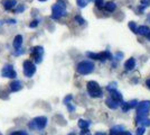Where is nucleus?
<instances>
[{"mask_svg":"<svg viewBox=\"0 0 150 135\" xmlns=\"http://www.w3.org/2000/svg\"><path fill=\"white\" fill-rule=\"evenodd\" d=\"M24 9H25V7H24V5H20V6L17 8V10H16V13H21V11H24Z\"/></svg>","mask_w":150,"mask_h":135,"instance_id":"30","label":"nucleus"},{"mask_svg":"<svg viewBox=\"0 0 150 135\" xmlns=\"http://www.w3.org/2000/svg\"><path fill=\"white\" fill-rule=\"evenodd\" d=\"M23 53H24V51H23V50H21V49H18V50H17V51L15 52V53H13V54H15V55H21V54H23Z\"/></svg>","mask_w":150,"mask_h":135,"instance_id":"31","label":"nucleus"},{"mask_svg":"<svg viewBox=\"0 0 150 135\" xmlns=\"http://www.w3.org/2000/svg\"><path fill=\"white\" fill-rule=\"evenodd\" d=\"M66 9H65V2L63 0H58L54 6L52 7V18L53 19H59L62 16L66 15Z\"/></svg>","mask_w":150,"mask_h":135,"instance_id":"1","label":"nucleus"},{"mask_svg":"<svg viewBox=\"0 0 150 135\" xmlns=\"http://www.w3.org/2000/svg\"><path fill=\"white\" fill-rule=\"evenodd\" d=\"M149 110H150L149 100H144V101H141L140 104H138V106H137L138 117H147Z\"/></svg>","mask_w":150,"mask_h":135,"instance_id":"4","label":"nucleus"},{"mask_svg":"<svg viewBox=\"0 0 150 135\" xmlns=\"http://www.w3.org/2000/svg\"><path fill=\"white\" fill-rule=\"evenodd\" d=\"M86 55H88L90 59H93V60H103V61L106 60V59L112 58L111 53L109 51H105V52H103V53H92V52H88Z\"/></svg>","mask_w":150,"mask_h":135,"instance_id":"7","label":"nucleus"},{"mask_svg":"<svg viewBox=\"0 0 150 135\" xmlns=\"http://www.w3.org/2000/svg\"><path fill=\"white\" fill-rule=\"evenodd\" d=\"M136 66V60L133 58H130L129 60H127L125 61V70H132L133 68Z\"/></svg>","mask_w":150,"mask_h":135,"instance_id":"12","label":"nucleus"},{"mask_svg":"<svg viewBox=\"0 0 150 135\" xmlns=\"http://www.w3.org/2000/svg\"><path fill=\"white\" fill-rule=\"evenodd\" d=\"M88 125H90V122H88V121H84V119H80V121H79V126H80L81 129H88Z\"/></svg>","mask_w":150,"mask_h":135,"instance_id":"21","label":"nucleus"},{"mask_svg":"<svg viewBox=\"0 0 150 135\" xmlns=\"http://www.w3.org/2000/svg\"><path fill=\"white\" fill-rule=\"evenodd\" d=\"M95 5L99 9H102L104 7V2H103V0H95Z\"/></svg>","mask_w":150,"mask_h":135,"instance_id":"22","label":"nucleus"},{"mask_svg":"<svg viewBox=\"0 0 150 135\" xmlns=\"http://www.w3.org/2000/svg\"><path fill=\"white\" fill-rule=\"evenodd\" d=\"M141 5H142V8H141V9H144V7H149L150 0H141Z\"/></svg>","mask_w":150,"mask_h":135,"instance_id":"25","label":"nucleus"},{"mask_svg":"<svg viewBox=\"0 0 150 135\" xmlns=\"http://www.w3.org/2000/svg\"><path fill=\"white\" fill-rule=\"evenodd\" d=\"M88 95L93 98H99L102 96V89L96 81H88L86 84Z\"/></svg>","mask_w":150,"mask_h":135,"instance_id":"3","label":"nucleus"},{"mask_svg":"<svg viewBox=\"0 0 150 135\" xmlns=\"http://www.w3.org/2000/svg\"><path fill=\"white\" fill-rule=\"evenodd\" d=\"M33 124L39 129H45V126L47 125V118L44 117V116H39V117H36L34 121H33Z\"/></svg>","mask_w":150,"mask_h":135,"instance_id":"9","label":"nucleus"},{"mask_svg":"<svg viewBox=\"0 0 150 135\" xmlns=\"http://www.w3.org/2000/svg\"><path fill=\"white\" fill-rule=\"evenodd\" d=\"M16 5H17L16 0H4L2 1V6L6 10H11Z\"/></svg>","mask_w":150,"mask_h":135,"instance_id":"10","label":"nucleus"},{"mask_svg":"<svg viewBox=\"0 0 150 135\" xmlns=\"http://www.w3.org/2000/svg\"><path fill=\"white\" fill-rule=\"evenodd\" d=\"M36 72V65L30 60H26L24 62V74L27 78H31Z\"/></svg>","mask_w":150,"mask_h":135,"instance_id":"5","label":"nucleus"},{"mask_svg":"<svg viewBox=\"0 0 150 135\" xmlns=\"http://www.w3.org/2000/svg\"><path fill=\"white\" fill-rule=\"evenodd\" d=\"M43 54H44V49L42 46H35L31 49V56L34 58L36 63H40L43 60Z\"/></svg>","mask_w":150,"mask_h":135,"instance_id":"6","label":"nucleus"},{"mask_svg":"<svg viewBox=\"0 0 150 135\" xmlns=\"http://www.w3.org/2000/svg\"><path fill=\"white\" fill-rule=\"evenodd\" d=\"M11 135H28V134L26 132H24V131H17V132L11 133Z\"/></svg>","mask_w":150,"mask_h":135,"instance_id":"28","label":"nucleus"},{"mask_svg":"<svg viewBox=\"0 0 150 135\" xmlns=\"http://www.w3.org/2000/svg\"><path fill=\"white\" fill-rule=\"evenodd\" d=\"M123 131H125L123 126H119V125H117V126H114V127L111 129V131H110V135H120Z\"/></svg>","mask_w":150,"mask_h":135,"instance_id":"17","label":"nucleus"},{"mask_svg":"<svg viewBox=\"0 0 150 135\" xmlns=\"http://www.w3.org/2000/svg\"><path fill=\"white\" fill-rule=\"evenodd\" d=\"M146 84H147V87H148V88H150V79H148V80L146 81Z\"/></svg>","mask_w":150,"mask_h":135,"instance_id":"33","label":"nucleus"},{"mask_svg":"<svg viewBox=\"0 0 150 135\" xmlns=\"http://www.w3.org/2000/svg\"><path fill=\"white\" fill-rule=\"evenodd\" d=\"M69 135H76L75 133H71V134H69Z\"/></svg>","mask_w":150,"mask_h":135,"instance_id":"38","label":"nucleus"},{"mask_svg":"<svg viewBox=\"0 0 150 135\" xmlns=\"http://www.w3.org/2000/svg\"><path fill=\"white\" fill-rule=\"evenodd\" d=\"M147 39H149V41H150V32H149V34L147 35Z\"/></svg>","mask_w":150,"mask_h":135,"instance_id":"35","label":"nucleus"},{"mask_svg":"<svg viewBox=\"0 0 150 135\" xmlns=\"http://www.w3.org/2000/svg\"><path fill=\"white\" fill-rule=\"evenodd\" d=\"M75 20H76V21H77L80 25H83V24L85 23V20L83 19L82 17H80V16H76V17H75Z\"/></svg>","mask_w":150,"mask_h":135,"instance_id":"26","label":"nucleus"},{"mask_svg":"<svg viewBox=\"0 0 150 135\" xmlns=\"http://www.w3.org/2000/svg\"><path fill=\"white\" fill-rule=\"evenodd\" d=\"M23 88V84L18 81V80H16V81H13L10 84V90L11 91H19V90Z\"/></svg>","mask_w":150,"mask_h":135,"instance_id":"15","label":"nucleus"},{"mask_svg":"<svg viewBox=\"0 0 150 135\" xmlns=\"http://www.w3.org/2000/svg\"><path fill=\"white\" fill-rule=\"evenodd\" d=\"M38 1H42V2H44V1H47V0H38Z\"/></svg>","mask_w":150,"mask_h":135,"instance_id":"37","label":"nucleus"},{"mask_svg":"<svg viewBox=\"0 0 150 135\" xmlns=\"http://www.w3.org/2000/svg\"><path fill=\"white\" fill-rule=\"evenodd\" d=\"M38 23H39L38 20H34V21H31L30 24H29V27H30V28H35V27L38 26Z\"/></svg>","mask_w":150,"mask_h":135,"instance_id":"27","label":"nucleus"},{"mask_svg":"<svg viewBox=\"0 0 150 135\" xmlns=\"http://www.w3.org/2000/svg\"><path fill=\"white\" fill-rule=\"evenodd\" d=\"M76 2H77V5L81 7V8H84V7L86 6V0H76Z\"/></svg>","mask_w":150,"mask_h":135,"instance_id":"23","label":"nucleus"},{"mask_svg":"<svg viewBox=\"0 0 150 135\" xmlns=\"http://www.w3.org/2000/svg\"><path fill=\"white\" fill-rule=\"evenodd\" d=\"M110 92H111V99H113L114 101H117V103H121L122 101V95L118 92L115 89H111L109 90Z\"/></svg>","mask_w":150,"mask_h":135,"instance_id":"11","label":"nucleus"},{"mask_svg":"<svg viewBox=\"0 0 150 135\" xmlns=\"http://www.w3.org/2000/svg\"><path fill=\"white\" fill-rule=\"evenodd\" d=\"M90 1H91V0H90Z\"/></svg>","mask_w":150,"mask_h":135,"instance_id":"39","label":"nucleus"},{"mask_svg":"<svg viewBox=\"0 0 150 135\" xmlns=\"http://www.w3.org/2000/svg\"><path fill=\"white\" fill-rule=\"evenodd\" d=\"M144 127H139L137 129V135H144Z\"/></svg>","mask_w":150,"mask_h":135,"instance_id":"29","label":"nucleus"},{"mask_svg":"<svg viewBox=\"0 0 150 135\" xmlns=\"http://www.w3.org/2000/svg\"><path fill=\"white\" fill-rule=\"evenodd\" d=\"M105 104H106V106H108V107H110L111 109H117V108L119 107V103L114 101V100H113V99H111V98L106 99Z\"/></svg>","mask_w":150,"mask_h":135,"instance_id":"18","label":"nucleus"},{"mask_svg":"<svg viewBox=\"0 0 150 135\" xmlns=\"http://www.w3.org/2000/svg\"><path fill=\"white\" fill-rule=\"evenodd\" d=\"M150 32V28L148 26H140L137 28V33L140 34V35H144V36H147Z\"/></svg>","mask_w":150,"mask_h":135,"instance_id":"16","label":"nucleus"},{"mask_svg":"<svg viewBox=\"0 0 150 135\" xmlns=\"http://www.w3.org/2000/svg\"><path fill=\"white\" fill-rule=\"evenodd\" d=\"M13 45L16 50L20 49V47H21V45H23V36H21V35H17V36L15 37V39H13Z\"/></svg>","mask_w":150,"mask_h":135,"instance_id":"13","label":"nucleus"},{"mask_svg":"<svg viewBox=\"0 0 150 135\" xmlns=\"http://www.w3.org/2000/svg\"><path fill=\"white\" fill-rule=\"evenodd\" d=\"M76 71L80 74H83V76L90 74L91 72L94 71V63L91 61H82L76 66Z\"/></svg>","mask_w":150,"mask_h":135,"instance_id":"2","label":"nucleus"},{"mask_svg":"<svg viewBox=\"0 0 150 135\" xmlns=\"http://www.w3.org/2000/svg\"><path fill=\"white\" fill-rule=\"evenodd\" d=\"M8 23H10V24H15V23H16V20H15V19H10V20H8Z\"/></svg>","mask_w":150,"mask_h":135,"instance_id":"34","label":"nucleus"},{"mask_svg":"<svg viewBox=\"0 0 150 135\" xmlns=\"http://www.w3.org/2000/svg\"><path fill=\"white\" fill-rule=\"evenodd\" d=\"M104 8H105L106 11H109V13H112L115 10V8H117V5L112 2V1H109V2H106V5H104Z\"/></svg>","mask_w":150,"mask_h":135,"instance_id":"19","label":"nucleus"},{"mask_svg":"<svg viewBox=\"0 0 150 135\" xmlns=\"http://www.w3.org/2000/svg\"><path fill=\"white\" fill-rule=\"evenodd\" d=\"M137 122L140 123V124H142V125H144V126H149L150 125V121L147 118V117H138Z\"/></svg>","mask_w":150,"mask_h":135,"instance_id":"20","label":"nucleus"},{"mask_svg":"<svg viewBox=\"0 0 150 135\" xmlns=\"http://www.w3.org/2000/svg\"><path fill=\"white\" fill-rule=\"evenodd\" d=\"M129 27L131 28V31L133 33H137V26H136V23H133V21H130V23H129Z\"/></svg>","mask_w":150,"mask_h":135,"instance_id":"24","label":"nucleus"},{"mask_svg":"<svg viewBox=\"0 0 150 135\" xmlns=\"http://www.w3.org/2000/svg\"><path fill=\"white\" fill-rule=\"evenodd\" d=\"M136 105H137V100H131L129 103L122 104V110L123 111H128L129 109H131L132 107H134Z\"/></svg>","mask_w":150,"mask_h":135,"instance_id":"14","label":"nucleus"},{"mask_svg":"<svg viewBox=\"0 0 150 135\" xmlns=\"http://www.w3.org/2000/svg\"><path fill=\"white\" fill-rule=\"evenodd\" d=\"M95 135H105V134H104V133H96Z\"/></svg>","mask_w":150,"mask_h":135,"instance_id":"36","label":"nucleus"},{"mask_svg":"<svg viewBox=\"0 0 150 135\" xmlns=\"http://www.w3.org/2000/svg\"><path fill=\"white\" fill-rule=\"evenodd\" d=\"M1 74L2 77L5 78H10V79H13V78L17 77V73L13 69V66L11 64H7L4 66V69L1 71Z\"/></svg>","mask_w":150,"mask_h":135,"instance_id":"8","label":"nucleus"},{"mask_svg":"<svg viewBox=\"0 0 150 135\" xmlns=\"http://www.w3.org/2000/svg\"><path fill=\"white\" fill-rule=\"evenodd\" d=\"M120 135H131V133H130V132H128V131H123Z\"/></svg>","mask_w":150,"mask_h":135,"instance_id":"32","label":"nucleus"}]
</instances>
